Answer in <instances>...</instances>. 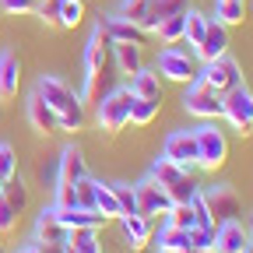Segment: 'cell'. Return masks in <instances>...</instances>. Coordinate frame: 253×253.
Listing matches in <instances>:
<instances>
[{"label":"cell","mask_w":253,"mask_h":253,"mask_svg":"<svg viewBox=\"0 0 253 253\" xmlns=\"http://www.w3.org/2000/svg\"><path fill=\"white\" fill-rule=\"evenodd\" d=\"M151 179L162 186L176 204H186V201L201 190V186L194 183V176H190V169H183V166L169 162L166 155H162V158H155V166H151Z\"/></svg>","instance_id":"6da1fadb"},{"label":"cell","mask_w":253,"mask_h":253,"mask_svg":"<svg viewBox=\"0 0 253 253\" xmlns=\"http://www.w3.org/2000/svg\"><path fill=\"white\" fill-rule=\"evenodd\" d=\"M130 102H134V91L130 88H113L106 99H99V126L106 134H120L126 123H130Z\"/></svg>","instance_id":"7a4b0ae2"},{"label":"cell","mask_w":253,"mask_h":253,"mask_svg":"<svg viewBox=\"0 0 253 253\" xmlns=\"http://www.w3.org/2000/svg\"><path fill=\"white\" fill-rule=\"evenodd\" d=\"M221 116H225L243 137L253 134V91L246 84H236L232 91H225L221 95Z\"/></svg>","instance_id":"3957f363"},{"label":"cell","mask_w":253,"mask_h":253,"mask_svg":"<svg viewBox=\"0 0 253 253\" xmlns=\"http://www.w3.org/2000/svg\"><path fill=\"white\" fill-rule=\"evenodd\" d=\"M183 106H186V113H194V116H201V120H218V116H221V95H218L204 78H194V81H186Z\"/></svg>","instance_id":"277c9868"},{"label":"cell","mask_w":253,"mask_h":253,"mask_svg":"<svg viewBox=\"0 0 253 253\" xmlns=\"http://www.w3.org/2000/svg\"><path fill=\"white\" fill-rule=\"evenodd\" d=\"M197 134V166L204 172H214L225 166V158H229V141L221 130H214V126H201Z\"/></svg>","instance_id":"5b68a950"},{"label":"cell","mask_w":253,"mask_h":253,"mask_svg":"<svg viewBox=\"0 0 253 253\" xmlns=\"http://www.w3.org/2000/svg\"><path fill=\"white\" fill-rule=\"evenodd\" d=\"M36 95L60 116V113H74V109H84V102H81V95H74L67 84H63L60 78H42L39 81V88H36Z\"/></svg>","instance_id":"8992f818"},{"label":"cell","mask_w":253,"mask_h":253,"mask_svg":"<svg viewBox=\"0 0 253 253\" xmlns=\"http://www.w3.org/2000/svg\"><path fill=\"white\" fill-rule=\"evenodd\" d=\"M218 95H225V91H232L236 84H243V74H239V63L225 53V56H218V60H211L208 67H204V74H201Z\"/></svg>","instance_id":"52a82bcc"},{"label":"cell","mask_w":253,"mask_h":253,"mask_svg":"<svg viewBox=\"0 0 253 253\" xmlns=\"http://www.w3.org/2000/svg\"><path fill=\"white\" fill-rule=\"evenodd\" d=\"M134 194H137V214H144V218H155V214H169V208L176 204L162 186H158L151 176L144 179V183H137L134 186Z\"/></svg>","instance_id":"ba28073f"},{"label":"cell","mask_w":253,"mask_h":253,"mask_svg":"<svg viewBox=\"0 0 253 253\" xmlns=\"http://www.w3.org/2000/svg\"><path fill=\"white\" fill-rule=\"evenodd\" d=\"M201 194L208 201V211H211L214 225H221V221H229V218H236L243 211V204H239V197H236L232 186H208V190H201Z\"/></svg>","instance_id":"9c48e42d"},{"label":"cell","mask_w":253,"mask_h":253,"mask_svg":"<svg viewBox=\"0 0 253 253\" xmlns=\"http://www.w3.org/2000/svg\"><path fill=\"white\" fill-rule=\"evenodd\" d=\"M162 155L169 158V162L183 166V169H194V166H197V134H194V130H176V134H169Z\"/></svg>","instance_id":"30bf717a"},{"label":"cell","mask_w":253,"mask_h":253,"mask_svg":"<svg viewBox=\"0 0 253 253\" xmlns=\"http://www.w3.org/2000/svg\"><path fill=\"white\" fill-rule=\"evenodd\" d=\"M106 67H113V39L102 25H95L84 49V71H106Z\"/></svg>","instance_id":"8fae6325"},{"label":"cell","mask_w":253,"mask_h":253,"mask_svg":"<svg viewBox=\"0 0 253 253\" xmlns=\"http://www.w3.org/2000/svg\"><path fill=\"white\" fill-rule=\"evenodd\" d=\"M158 74H166L169 81H194L197 78L194 60H190L183 49H176V46H169V49L158 53Z\"/></svg>","instance_id":"7c38bea8"},{"label":"cell","mask_w":253,"mask_h":253,"mask_svg":"<svg viewBox=\"0 0 253 253\" xmlns=\"http://www.w3.org/2000/svg\"><path fill=\"white\" fill-rule=\"evenodd\" d=\"M225 53H229V28L221 25L218 18H214V21L208 18V28H204V39H201V46H197V56H201L204 63H211V60L225 56Z\"/></svg>","instance_id":"4fadbf2b"},{"label":"cell","mask_w":253,"mask_h":253,"mask_svg":"<svg viewBox=\"0 0 253 253\" xmlns=\"http://www.w3.org/2000/svg\"><path fill=\"white\" fill-rule=\"evenodd\" d=\"M250 246V232L239 225L236 218L221 221V225L214 229V253H243Z\"/></svg>","instance_id":"5bb4252c"},{"label":"cell","mask_w":253,"mask_h":253,"mask_svg":"<svg viewBox=\"0 0 253 253\" xmlns=\"http://www.w3.org/2000/svg\"><path fill=\"white\" fill-rule=\"evenodd\" d=\"M99 25L109 32V39H113V42H134V46H144L148 36H151L148 28H141V25H134V21H126V18H120V14L102 18Z\"/></svg>","instance_id":"9a60e30c"},{"label":"cell","mask_w":253,"mask_h":253,"mask_svg":"<svg viewBox=\"0 0 253 253\" xmlns=\"http://www.w3.org/2000/svg\"><path fill=\"white\" fill-rule=\"evenodd\" d=\"M88 176V166H84V155L78 148H63L60 158H56V183H78Z\"/></svg>","instance_id":"2e32d148"},{"label":"cell","mask_w":253,"mask_h":253,"mask_svg":"<svg viewBox=\"0 0 253 253\" xmlns=\"http://www.w3.org/2000/svg\"><path fill=\"white\" fill-rule=\"evenodd\" d=\"M120 225H123L126 246H130L134 253H141V250L151 243V218H144V214H123Z\"/></svg>","instance_id":"e0dca14e"},{"label":"cell","mask_w":253,"mask_h":253,"mask_svg":"<svg viewBox=\"0 0 253 253\" xmlns=\"http://www.w3.org/2000/svg\"><path fill=\"white\" fill-rule=\"evenodd\" d=\"M18 84H21V63L7 49V53H0V102H11L18 95Z\"/></svg>","instance_id":"ac0fdd59"},{"label":"cell","mask_w":253,"mask_h":253,"mask_svg":"<svg viewBox=\"0 0 253 253\" xmlns=\"http://www.w3.org/2000/svg\"><path fill=\"white\" fill-rule=\"evenodd\" d=\"M56 218L67 229H99V225L109 221L102 211H95V208H56Z\"/></svg>","instance_id":"d6986e66"},{"label":"cell","mask_w":253,"mask_h":253,"mask_svg":"<svg viewBox=\"0 0 253 253\" xmlns=\"http://www.w3.org/2000/svg\"><path fill=\"white\" fill-rule=\"evenodd\" d=\"M67 225L56 218V208H46L36 221V243H67Z\"/></svg>","instance_id":"ffe728a7"},{"label":"cell","mask_w":253,"mask_h":253,"mask_svg":"<svg viewBox=\"0 0 253 253\" xmlns=\"http://www.w3.org/2000/svg\"><path fill=\"white\" fill-rule=\"evenodd\" d=\"M113 67H106V71H88L84 74V91H81V99L84 102H99V99H106V95L113 91Z\"/></svg>","instance_id":"44dd1931"},{"label":"cell","mask_w":253,"mask_h":253,"mask_svg":"<svg viewBox=\"0 0 253 253\" xmlns=\"http://www.w3.org/2000/svg\"><path fill=\"white\" fill-rule=\"evenodd\" d=\"M28 123H32V130H39V134L60 130V126H56V113L39 99V95H32V99H28Z\"/></svg>","instance_id":"7402d4cb"},{"label":"cell","mask_w":253,"mask_h":253,"mask_svg":"<svg viewBox=\"0 0 253 253\" xmlns=\"http://www.w3.org/2000/svg\"><path fill=\"white\" fill-rule=\"evenodd\" d=\"M113 63H116V71L120 74H137L144 63H141V46L134 42H113Z\"/></svg>","instance_id":"603a6c76"},{"label":"cell","mask_w":253,"mask_h":253,"mask_svg":"<svg viewBox=\"0 0 253 253\" xmlns=\"http://www.w3.org/2000/svg\"><path fill=\"white\" fill-rule=\"evenodd\" d=\"M130 91L137 95V99H148V102H158V106H162V84H158V74H151V71H144V67L130 78Z\"/></svg>","instance_id":"cb8c5ba5"},{"label":"cell","mask_w":253,"mask_h":253,"mask_svg":"<svg viewBox=\"0 0 253 253\" xmlns=\"http://www.w3.org/2000/svg\"><path fill=\"white\" fill-rule=\"evenodd\" d=\"M155 36L162 39L166 46H179V42H183V36H186V11H179V14H169L166 21H158Z\"/></svg>","instance_id":"d4e9b609"},{"label":"cell","mask_w":253,"mask_h":253,"mask_svg":"<svg viewBox=\"0 0 253 253\" xmlns=\"http://www.w3.org/2000/svg\"><path fill=\"white\" fill-rule=\"evenodd\" d=\"M179 11H186V0H151L144 28H148V32H155V28H158V21H166L169 14H179Z\"/></svg>","instance_id":"484cf974"},{"label":"cell","mask_w":253,"mask_h":253,"mask_svg":"<svg viewBox=\"0 0 253 253\" xmlns=\"http://www.w3.org/2000/svg\"><path fill=\"white\" fill-rule=\"evenodd\" d=\"M190 246V229H176L166 221V229L158 232V250L162 253H183Z\"/></svg>","instance_id":"4316f807"},{"label":"cell","mask_w":253,"mask_h":253,"mask_svg":"<svg viewBox=\"0 0 253 253\" xmlns=\"http://www.w3.org/2000/svg\"><path fill=\"white\" fill-rule=\"evenodd\" d=\"M214 18L221 25H243L246 21V0H218L214 4Z\"/></svg>","instance_id":"83f0119b"},{"label":"cell","mask_w":253,"mask_h":253,"mask_svg":"<svg viewBox=\"0 0 253 253\" xmlns=\"http://www.w3.org/2000/svg\"><path fill=\"white\" fill-rule=\"evenodd\" d=\"M67 243L74 253H99V229H71Z\"/></svg>","instance_id":"f1b7e54d"},{"label":"cell","mask_w":253,"mask_h":253,"mask_svg":"<svg viewBox=\"0 0 253 253\" xmlns=\"http://www.w3.org/2000/svg\"><path fill=\"white\" fill-rule=\"evenodd\" d=\"M0 197H4L18 214L25 211V204H28V190H25V183H21V176H11L7 183H4V194H0Z\"/></svg>","instance_id":"f546056e"},{"label":"cell","mask_w":253,"mask_h":253,"mask_svg":"<svg viewBox=\"0 0 253 253\" xmlns=\"http://www.w3.org/2000/svg\"><path fill=\"white\" fill-rule=\"evenodd\" d=\"M95 208H99L106 218H120V201H116V194H113V186L95 183Z\"/></svg>","instance_id":"4dcf8cb0"},{"label":"cell","mask_w":253,"mask_h":253,"mask_svg":"<svg viewBox=\"0 0 253 253\" xmlns=\"http://www.w3.org/2000/svg\"><path fill=\"white\" fill-rule=\"evenodd\" d=\"M204 28H208V18L201 11H186V36H183V42H190L197 49L201 39H204Z\"/></svg>","instance_id":"1f68e13d"},{"label":"cell","mask_w":253,"mask_h":253,"mask_svg":"<svg viewBox=\"0 0 253 253\" xmlns=\"http://www.w3.org/2000/svg\"><path fill=\"white\" fill-rule=\"evenodd\" d=\"M81 21H84L81 0H60V28H78Z\"/></svg>","instance_id":"d6a6232c"},{"label":"cell","mask_w":253,"mask_h":253,"mask_svg":"<svg viewBox=\"0 0 253 253\" xmlns=\"http://www.w3.org/2000/svg\"><path fill=\"white\" fill-rule=\"evenodd\" d=\"M155 116H158V102H148V99H137V95H134V102H130V123L148 126Z\"/></svg>","instance_id":"836d02e7"},{"label":"cell","mask_w":253,"mask_h":253,"mask_svg":"<svg viewBox=\"0 0 253 253\" xmlns=\"http://www.w3.org/2000/svg\"><path fill=\"white\" fill-rule=\"evenodd\" d=\"M148 7H151V0H123L120 18H126V21H134V25L144 28V21H148Z\"/></svg>","instance_id":"e575fe53"},{"label":"cell","mask_w":253,"mask_h":253,"mask_svg":"<svg viewBox=\"0 0 253 253\" xmlns=\"http://www.w3.org/2000/svg\"><path fill=\"white\" fill-rule=\"evenodd\" d=\"M166 218H169V225H176V229H194V225H197V218H194V208H190V201H186V204H172Z\"/></svg>","instance_id":"d590c367"},{"label":"cell","mask_w":253,"mask_h":253,"mask_svg":"<svg viewBox=\"0 0 253 253\" xmlns=\"http://www.w3.org/2000/svg\"><path fill=\"white\" fill-rule=\"evenodd\" d=\"M113 194H116V201H120V218H123V214H137V194H134V186L113 183Z\"/></svg>","instance_id":"8d00e7d4"},{"label":"cell","mask_w":253,"mask_h":253,"mask_svg":"<svg viewBox=\"0 0 253 253\" xmlns=\"http://www.w3.org/2000/svg\"><path fill=\"white\" fill-rule=\"evenodd\" d=\"M11 176H18V158H14V148L11 144L0 141V179L7 183Z\"/></svg>","instance_id":"74e56055"},{"label":"cell","mask_w":253,"mask_h":253,"mask_svg":"<svg viewBox=\"0 0 253 253\" xmlns=\"http://www.w3.org/2000/svg\"><path fill=\"white\" fill-rule=\"evenodd\" d=\"M53 208H78L74 183H56L53 186Z\"/></svg>","instance_id":"f35d334b"},{"label":"cell","mask_w":253,"mask_h":253,"mask_svg":"<svg viewBox=\"0 0 253 253\" xmlns=\"http://www.w3.org/2000/svg\"><path fill=\"white\" fill-rule=\"evenodd\" d=\"M214 229H218V225H194V229H190V246L211 250V246H214Z\"/></svg>","instance_id":"ab89813d"},{"label":"cell","mask_w":253,"mask_h":253,"mask_svg":"<svg viewBox=\"0 0 253 253\" xmlns=\"http://www.w3.org/2000/svg\"><path fill=\"white\" fill-rule=\"evenodd\" d=\"M18 229V211L0 197V236H7V232H14Z\"/></svg>","instance_id":"60d3db41"},{"label":"cell","mask_w":253,"mask_h":253,"mask_svg":"<svg viewBox=\"0 0 253 253\" xmlns=\"http://www.w3.org/2000/svg\"><path fill=\"white\" fill-rule=\"evenodd\" d=\"M46 25L60 28V0H39V11H36Z\"/></svg>","instance_id":"b9f144b4"},{"label":"cell","mask_w":253,"mask_h":253,"mask_svg":"<svg viewBox=\"0 0 253 253\" xmlns=\"http://www.w3.org/2000/svg\"><path fill=\"white\" fill-rule=\"evenodd\" d=\"M0 7H4L7 14H36L39 0H0Z\"/></svg>","instance_id":"7bdbcfd3"},{"label":"cell","mask_w":253,"mask_h":253,"mask_svg":"<svg viewBox=\"0 0 253 253\" xmlns=\"http://www.w3.org/2000/svg\"><path fill=\"white\" fill-rule=\"evenodd\" d=\"M56 126H60V130H81V126H84V109L60 113V116H56Z\"/></svg>","instance_id":"ee69618b"},{"label":"cell","mask_w":253,"mask_h":253,"mask_svg":"<svg viewBox=\"0 0 253 253\" xmlns=\"http://www.w3.org/2000/svg\"><path fill=\"white\" fill-rule=\"evenodd\" d=\"M39 253H63V243H39Z\"/></svg>","instance_id":"f6af8a7d"},{"label":"cell","mask_w":253,"mask_h":253,"mask_svg":"<svg viewBox=\"0 0 253 253\" xmlns=\"http://www.w3.org/2000/svg\"><path fill=\"white\" fill-rule=\"evenodd\" d=\"M18 253H39V243H32V246H21Z\"/></svg>","instance_id":"bcb514c9"},{"label":"cell","mask_w":253,"mask_h":253,"mask_svg":"<svg viewBox=\"0 0 253 253\" xmlns=\"http://www.w3.org/2000/svg\"><path fill=\"white\" fill-rule=\"evenodd\" d=\"M243 253H253V243H250V246H246V250H243Z\"/></svg>","instance_id":"7dc6e473"},{"label":"cell","mask_w":253,"mask_h":253,"mask_svg":"<svg viewBox=\"0 0 253 253\" xmlns=\"http://www.w3.org/2000/svg\"><path fill=\"white\" fill-rule=\"evenodd\" d=\"M250 239H253V221H250Z\"/></svg>","instance_id":"c3c4849f"},{"label":"cell","mask_w":253,"mask_h":253,"mask_svg":"<svg viewBox=\"0 0 253 253\" xmlns=\"http://www.w3.org/2000/svg\"><path fill=\"white\" fill-rule=\"evenodd\" d=\"M201 253H214V246H211V250H201Z\"/></svg>","instance_id":"681fc988"},{"label":"cell","mask_w":253,"mask_h":253,"mask_svg":"<svg viewBox=\"0 0 253 253\" xmlns=\"http://www.w3.org/2000/svg\"><path fill=\"white\" fill-rule=\"evenodd\" d=\"M0 194H4V179H0Z\"/></svg>","instance_id":"f907efd6"},{"label":"cell","mask_w":253,"mask_h":253,"mask_svg":"<svg viewBox=\"0 0 253 253\" xmlns=\"http://www.w3.org/2000/svg\"><path fill=\"white\" fill-rule=\"evenodd\" d=\"M0 253H4V243H0Z\"/></svg>","instance_id":"816d5d0a"}]
</instances>
